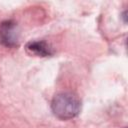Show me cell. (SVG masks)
<instances>
[{"label":"cell","mask_w":128,"mask_h":128,"mask_svg":"<svg viewBox=\"0 0 128 128\" xmlns=\"http://www.w3.org/2000/svg\"><path fill=\"white\" fill-rule=\"evenodd\" d=\"M51 109L57 118L61 120H69L79 114L81 102L76 94L72 92H61L53 97Z\"/></svg>","instance_id":"cell-1"},{"label":"cell","mask_w":128,"mask_h":128,"mask_svg":"<svg viewBox=\"0 0 128 128\" xmlns=\"http://www.w3.org/2000/svg\"><path fill=\"white\" fill-rule=\"evenodd\" d=\"M19 30L15 22L11 20L4 21L0 24V42L7 46L13 47L18 44Z\"/></svg>","instance_id":"cell-2"},{"label":"cell","mask_w":128,"mask_h":128,"mask_svg":"<svg viewBox=\"0 0 128 128\" xmlns=\"http://www.w3.org/2000/svg\"><path fill=\"white\" fill-rule=\"evenodd\" d=\"M26 50L30 54L46 57L53 54L52 47L45 41H31L26 45Z\"/></svg>","instance_id":"cell-3"},{"label":"cell","mask_w":128,"mask_h":128,"mask_svg":"<svg viewBox=\"0 0 128 128\" xmlns=\"http://www.w3.org/2000/svg\"><path fill=\"white\" fill-rule=\"evenodd\" d=\"M124 128H126V127H124Z\"/></svg>","instance_id":"cell-4"}]
</instances>
